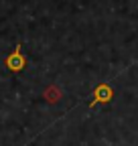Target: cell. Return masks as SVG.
I'll return each mask as SVG.
<instances>
[{"mask_svg": "<svg viewBox=\"0 0 138 146\" xmlns=\"http://www.w3.org/2000/svg\"><path fill=\"white\" fill-rule=\"evenodd\" d=\"M4 65H6V69L12 71V73H21V71L27 67V57H25V53H23V47H21V45H16L14 51L4 59Z\"/></svg>", "mask_w": 138, "mask_h": 146, "instance_id": "obj_1", "label": "cell"}, {"mask_svg": "<svg viewBox=\"0 0 138 146\" xmlns=\"http://www.w3.org/2000/svg\"><path fill=\"white\" fill-rule=\"evenodd\" d=\"M92 104H90V108H96L98 104H110L112 102V98H114V89H112V85L110 83H100L94 91H92Z\"/></svg>", "mask_w": 138, "mask_h": 146, "instance_id": "obj_2", "label": "cell"}, {"mask_svg": "<svg viewBox=\"0 0 138 146\" xmlns=\"http://www.w3.org/2000/svg\"><path fill=\"white\" fill-rule=\"evenodd\" d=\"M43 98L47 100V104H57V102L63 98V91H61V87H59L57 83H51V85L45 87Z\"/></svg>", "mask_w": 138, "mask_h": 146, "instance_id": "obj_3", "label": "cell"}]
</instances>
